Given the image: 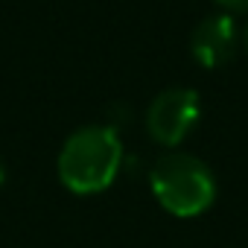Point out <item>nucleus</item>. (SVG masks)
I'll return each instance as SVG.
<instances>
[{
	"mask_svg": "<svg viewBox=\"0 0 248 248\" xmlns=\"http://www.w3.org/2000/svg\"><path fill=\"white\" fill-rule=\"evenodd\" d=\"M123 143L111 126H85L67 138L59 155L62 184L73 193H99L120 172Z\"/></svg>",
	"mask_w": 248,
	"mask_h": 248,
	"instance_id": "1",
	"label": "nucleus"
},
{
	"mask_svg": "<svg viewBox=\"0 0 248 248\" xmlns=\"http://www.w3.org/2000/svg\"><path fill=\"white\" fill-rule=\"evenodd\" d=\"M0 184H3V164H0Z\"/></svg>",
	"mask_w": 248,
	"mask_h": 248,
	"instance_id": "6",
	"label": "nucleus"
},
{
	"mask_svg": "<svg viewBox=\"0 0 248 248\" xmlns=\"http://www.w3.org/2000/svg\"><path fill=\"white\" fill-rule=\"evenodd\" d=\"M216 3L231 12H248V0H216Z\"/></svg>",
	"mask_w": 248,
	"mask_h": 248,
	"instance_id": "5",
	"label": "nucleus"
},
{
	"mask_svg": "<svg viewBox=\"0 0 248 248\" xmlns=\"http://www.w3.org/2000/svg\"><path fill=\"white\" fill-rule=\"evenodd\" d=\"M236 41H239V32H236L233 18L213 15V18H204L196 27L190 50H193V56L202 67H222L233 59Z\"/></svg>",
	"mask_w": 248,
	"mask_h": 248,
	"instance_id": "4",
	"label": "nucleus"
},
{
	"mask_svg": "<svg viewBox=\"0 0 248 248\" xmlns=\"http://www.w3.org/2000/svg\"><path fill=\"white\" fill-rule=\"evenodd\" d=\"M245 47H248V30H245Z\"/></svg>",
	"mask_w": 248,
	"mask_h": 248,
	"instance_id": "7",
	"label": "nucleus"
},
{
	"mask_svg": "<svg viewBox=\"0 0 248 248\" xmlns=\"http://www.w3.org/2000/svg\"><path fill=\"white\" fill-rule=\"evenodd\" d=\"M152 193L175 216H199L216 199L213 172L187 152H170L152 167Z\"/></svg>",
	"mask_w": 248,
	"mask_h": 248,
	"instance_id": "2",
	"label": "nucleus"
},
{
	"mask_svg": "<svg viewBox=\"0 0 248 248\" xmlns=\"http://www.w3.org/2000/svg\"><path fill=\"white\" fill-rule=\"evenodd\" d=\"M199 93L187 88H170L158 93L146 111V129L164 146H178L199 123Z\"/></svg>",
	"mask_w": 248,
	"mask_h": 248,
	"instance_id": "3",
	"label": "nucleus"
}]
</instances>
